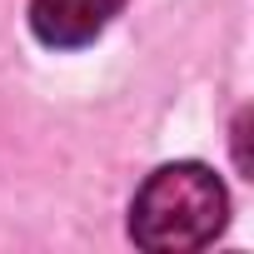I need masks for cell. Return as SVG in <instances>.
<instances>
[{"label": "cell", "mask_w": 254, "mask_h": 254, "mask_svg": "<svg viewBox=\"0 0 254 254\" xmlns=\"http://www.w3.org/2000/svg\"><path fill=\"white\" fill-rule=\"evenodd\" d=\"M224 214H229V194L214 180V170L180 160L140 185L130 204V234L150 254H185V249H204L224 229Z\"/></svg>", "instance_id": "cell-1"}, {"label": "cell", "mask_w": 254, "mask_h": 254, "mask_svg": "<svg viewBox=\"0 0 254 254\" xmlns=\"http://www.w3.org/2000/svg\"><path fill=\"white\" fill-rule=\"evenodd\" d=\"M120 10L125 0H30V30L50 50H80Z\"/></svg>", "instance_id": "cell-2"}]
</instances>
